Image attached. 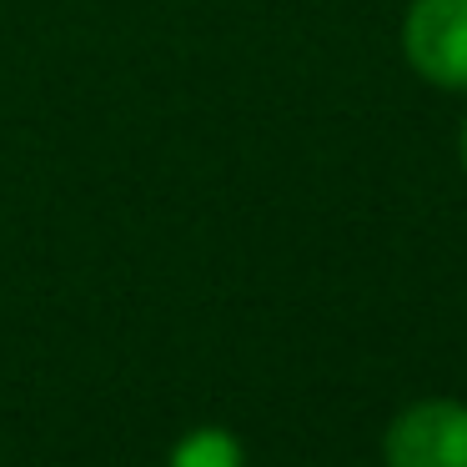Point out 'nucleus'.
Here are the masks:
<instances>
[{"instance_id":"f03ea898","label":"nucleus","mask_w":467,"mask_h":467,"mask_svg":"<svg viewBox=\"0 0 467 467\" xmlns=\"http://www.w3.org/2000/svg\"><path fill=\"white\" fill-rule=\"evenodd\" d=\"M402 51L422 81L467 91V0H412Z\"/></svg>"},{"instance_id":"20e7f679","label":"nucleus","mask_w":467,"mask_h":467,"mask_svg":"<svg viewBox=\"0 0 467 467\" xmlns=\"http://www.w3.org/2000/svg\"><path fill=\"white\" fill-rule=\"evenodd\" d=\"M462 166H467V126H462Z\"/></svg>"},{"instance_id":"f257e3e1","label":"nucleus","mask_w":467,"mask_h":467,"mask_svg":"<svg viewBox=\"0 0 467 467\" xmlns=\"http://www.w3.org/2000/svg\"><path fill=\"white\" fill-rule=\"evenodd\" d=\"M387 467H467V402L427 397L392 417L382 437Z\"/></svg>"},{"instance_id":"7ed1b4c3","label":"nucleus","mask_w":467,"mask_h":467,"mask_svg":"<svg viewBox=\"0 0 467 467\" xmlns=\"http://www.w3.org/2000/svg\"><path fill=\"white\" fill-rule=\"evenodd\" d=\"M171 467H242V447L222 427H196L176 442Z\"/></svg>"}]
</instances>
